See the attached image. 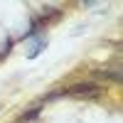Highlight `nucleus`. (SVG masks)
I'll list each match as a JSON object with an SVG mask.
<instances>
[{"mask_svg": "<svg viewBox=\"0 0 123 123\" xmlns=\"http://www.w3.org/2000/svg\"><path fill=\"white\" fill-rule=\"evenodd\" d=\"M69 96H79V98H91V96H98L101 94V86L94 84V81H79V84H71L67 89Z\"/></svg>", "mask_w": 123, "mask_h": 123, "instance_id": "1", "label": "nucleus"}, {"mask_svg": "<svg viewBox=\"0 0 123 123\" xmlns=\"http://www.w3.org/2000/svg\"><path fill=\"white\" fill-rule=\"evenodd\" d=\"M39 108H42V106L37 104V106H32L30 111H22V116H20V121H32V118H35V116L39 113Z\"/></svg>", "mask_w": 123, "mask_h": 123, "instance_id": "2", "label": "nucleus"}]
</instances>
